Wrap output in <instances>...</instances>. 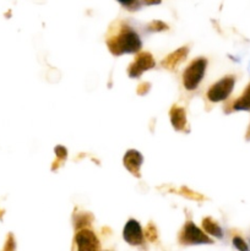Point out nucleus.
<instances>
[{
	"label": "nucleus",
	"instance_id": "1",
	"mask_svg": "<svg viewBox=\"0 0 250 251\" xmlns=\"http://www.w3.org/2000/svg\"><path fill=\"white\" fill-rule=\"evenodd\" d=\"M107 46L110 53L115 56L123 54L137 53L141 49V39L139 34L125 24H115L110 28L107 37Z\"/></svg>",
	"mask_w": 250,
	"mask_h": 251
},
{
	"label": "nucleus",
	"instance_id": "2",
	"mask_svg": "<svg viewBox=\"0 0 250 251\" xmlns=\"http://www.w3.org/2000/svg\"><path fill=\"white\" fill-rule=\"evenodd\" d=\"M206 66L207 60L205 58H198L191 61L183 74V85L186 90L193 91L198 88L205 75Z\"/></svg>",
	"mask_w": 250,
	"mask_h": 251
},
{
	"label": "nucleus",
	"instance_id": "3",
	"mask_svg": "<svg viewBox=\"0 0 250 251\" xmlns=\"http://www.w3.org/2000/svg\"><path fill=\"white\" fill-rule=\"evenodd\" d=\"M235 78L233 76H227L216 82L210 87L207 91V100L212 103L222 102V100H227L229 95L232 93L233 88H234Z\"/></svg>",
	"mask_w": 250,
	"mask_h": 251
},
{
	"label": "nucleus",
	"instance_id": "4",
	"mask_svg": "<svg viewBox=\"0 0 250 251\" xmlns=\"http://www.w3.org/2000/svg\"><path fill=\"white\" fill-rule=\"evenodd\" d=\"M179 242L184 245H194V244H211L212 240L199 229L193 222H186L184 228L179 234Z\"/></svg>",
	"mask_w": 250,
	"mask_h": 251
},
{
	"label": "nucleus",
	"instance_id": "5",
	"mask_svg": "<svg viewBox=\"0 0 250 251\" xmlns=\"http://www.w3.org/2000/svg\"><path fill=\"white\" fill-rule=\"evenodd\" d=\"M154 65H156V61H154L153 56H152L151 54L140 53L136 55L134 63H132L131 65L129 66V69H127V74H129L130 77L132 78L140 77L144 71L154 68Z\"/></svg>",
	"mask_w": 250,
	"mask_h": 251
},
{
	"label": "nucleus",
	"instance_id": "6",
	"mask_svg": "<svg viewBox=\"0 0 250 251\" xmlns=\"http://www.w3.org/2000/svg\"><path fill=\"white\" fill-rule=\"evenodd\" d=\"M75 243L77 250L93 251L100 250V244L95 233L90 229H80L75 235Z\"/></svg>",
	"mask_w": 250,
	"mask_h": 251
},
{
	"label": "nucleus",
	"instance_id": "7",
	"mask_svg": "<svg viewBox=\"0 0 250 251\" xmlns=\"http://www.w3.org/2000/svg\"><path fill=\"white\" fill-rule=\"evenodd\" d=\"M123 237L127 244L134 245V247L141 245L144 243V232L140 223L136 220H130L125 226Z\"/></svg>",
	"mask_w": 250,
	"mask_h": 251
},
{
	"label": "nucleus",
	"instance_id": "8",
	"mask_svg": "<svg viewBox=\"0 0 250 251\" xmlns=\"http://www.w3.org/2000/svg\"><path fill=\"white\" fill-rule=\"evenodd\" d=\"M142 162H144V157L141 156L139 151L136 150H129V151L125 153L124 158H123V163H124L125 168L135 176L136 178H140L141 174H140V167H141Z\"/></svg>",
	"mask_w": 250,
	"mask_h": 251
},
{
	"label": "nucleus",
	"instance_id": "9",
	"mask_svg": "<svg viewBox=\"0 0 250 251\" xmlns=\"http://www.w3.org/2000/svg\"><path fill=\"white\" fill-rule=\"evenodd\" d=\"M189 53V48L188 47H181V48L176 49L175 51L169 54L164 60H162V66L168 70H174L176 69V66L179 65L180 63H183L184 60L186 59Z\"/></svg>",
	"mask_w": 250,
	"mask_h": 251
},
{
	"label": "nucleus",
	"instance_id": "10",
	"mask_svg": "<svg viewBox=\"0 0 250 251\" xmlns=\"http://www.w3.org/2000/svg\"><path fill=\"white\" fill-rule=\"evenodd\" d=\"M169 115H171V123L173 125L174 129L176 131H184L186 127V113L185 109L179 105L174 104L173 107L171 108V112H169Z\"/></svg>",
	"mask_w": 250,
	"mask_h": 251
},
{
	"label": "nucleus",
	"instance_id": "11",
	"mask_svg": "<svg viewBox=\"0 0 250 251\" xmlns=\"http://www.w3.org/2000/svg\"><path fill=\"white\" fill-rule=\"evenodd\" d=\"M230 107H232L230 110H247V112H250V83L247 86L242 96L238 100H235L234 102L230 103Z\"/></svg>",
	"mask_w": 250,
	"mask_h": 251
},
{
	"label": "nucleus",
	"instance_id": "12",
	"mask_svg": "<svg viewBox=\"0 0 250 251\" xmlns=\"http://www.w3.org/2000/svg\"><path fill=\"white\" fill-rule=\"evenodd\" d=\"M202 228H203V230H205L206 233H208V234H211V235H213V237L218 238V239H221V238L223 237L222 228H221L220 226L217 225V222H215L212 218H210V217L203 218V220H202Z\"/></svg>",
	"mask_w": 250,
	"mask_h": 251
},
{
	"label": "nucleus",
	"instance_id": "13",
	"mask_svg": "<svg viewBox=\"0 0 250 251\" xmlns=\"http://www.w3.org/2000/svg\"><path fill=\"white\" fill-rule=\"evenodd\" d=\"M92 220H93V217H92V215H90V213H87V212L81 213V215L76 216L75 227L78 228V229H81V228L86 227V226H90L91 222H92Z\"/></svg>",
	"mask_w": 250,
	"mask_h": 251
},
{
	"label": "nucleus",
	"instance_id": "14",
	"mask_svg": "<svg viewBox=\"0 0 250 251\" xmlns=\"http://www.w3.org/2000/svg\"><path fill=\"white\" fill-rule=\"evenodd\" d=\"M54 151H55L56 157H58V161L54 162V164H53V167H51V169H53V171H55V169L59 168V166H60V164H61V162L65 161L66 156H68V150H66L64 146H56Z\"/></svg>",
	"mask_w": 250,
	"mask_h": 251
},
{
	"label": "nucleus",
	"instance_id": "15",
	"mask_svg": "<svg viewBox=\"0 0 250 251\" xmlns=\"http://www.w3.org/2000/svg\"><path fill=\"white\" fill-rule=\"evenodd\" d=\"M145 238L150 243H154L157 240V228L153 223H149L145 228Z\"/></svg>",
	"mask_w": 250,
	"mask_h": 251
},
{
	"label": "nucleus",
	"instance_id": "16",
	"mask_svg": "<svg viewBox=\"0 0 250 251\" xmlns=\"http://www.w3.org/2000/svg\"><path fill=\"white\" fill-rule=\"evenodd\" d=\"M180 194H181V195L185 196V198L190 199V200L202 201L203 199H205L202 195H200V194H198V193H194V191L189 190L188 188H181V189H180Z\"/></svg>",
	"mask_w": 250,
	"mask_h": 251
},
{
	"label": "nucleus",
	"instance_id": "17",
	"mask_svg": "<svg viewBox=\"0 0 250 251\" xmlns=\"http://www.w3.org/2000/svg\"><path fill=\"white\" fill-rule=\"evenodd\" d=\"M125 9L130 10V11H135V10L140 9V1L139 0H118Z\"/></svg>",
	"mask_w": 250,
	"mask_h": 251
},
{
	"label": "nucleus",
	"instance_id": "18",
	"mask_svg": "<svg viewBox=\"0 0 250 251\" xmlns=\"http://www.w3.org/2000/svg\"><path fill=\"white\" fill-rule=\"evenodd\" d=\"M147 28L151 32H162L164 31V29H168V26L162 21H153L151 22V24H149Z\"/></svg>",
	"mask_w": 250,
	"mask_h": 251
},
{
	"label": "nucleus",
	"instance_id": "19",
	"mask_svg": "<svg viewBox=\"0 0 250 251\" xmlns=\"http://www.w3.org/2000/svg\"><path fill=\"white\" fill-rule=\"evenodd\" d=\"M233 245H234V248H237V249L239 250H248L249 248H248V245L245 244L244 240L242 239L240 237H234L233 238Z\"/></svg>",
	"mask_w": 250,
	"mask_h": 251
},
{
	"label": "nucleus",
	"instance_id": "20",
	"mask_svg": "<svg viewBox=\"0 0 250 251\" xmlns=\"http://www.w3.org/2000/svg\"><path fill=\"white\" fill-rule=\"evenodd\" d=\"M150 88H151V85H150L149 82L140 83L139 87H137V95H140V96L146 95V93L150 91Z\"/></svg>",
	"mask_w": 250,
	"mask_h": 251
},
{
	"label": "nucleus",
	"instance_id": "21",
	"mask_svg": "<svg viewBox=\"0 0 250 251\" xmlns=\"http://www.w3.org/2000/svg\"><path fill=\"white\" fill-rule=\"evenodd\" d=\"M15 249V239H14V235L10 233L7 235V239H6V244H5L4 250H14Z\"/></svg>",
	"mask_w": 250,
	"mask_h": 251
},
{
	"label": "nucleus",
	"instance_id": "22",
	"mask_svg": "<svg viewBox=\"0 0 250 251\" xmlns=\"http://www.w3.org/2000/svg\"><path fill=\"white\" fill-rule=\"evenodd\" d=\"M145 5H158L161 4L162 0H141Z\"/></svg>",
	"mask_w": 250,
	"mask_h": 251
},
{
	"label": "nucleus",
	"instance_id": "23",
	"mask_svg": "<svg viewBox=\"0 0 250 251\" xmlns=\"http://www.w3.org/2000/svg\"><path fill=\"white\" fill-rule=\"evenodd\" d=\"M245 139L248 140V141H250V126L248 127V131H247V136H245Z\"/></svg>",
	"mask_w": 250,
	"mask_h": 251
},
{
	"label": "nucleus",
	"instance_id": "24",
	"mask_svg": "<svg viewBox=\"0 0 250 251\" xmlns=\"http://www.w3.org/2000/svg\"><path fill=\"white\" fill-rule=\"evenodd\" d=\"M249 242H250V238H249Z\"/></svg>",
	"mask_w": 250,
	"mask_h": 251
}]
</instances>
